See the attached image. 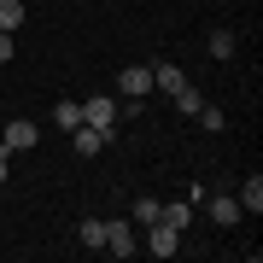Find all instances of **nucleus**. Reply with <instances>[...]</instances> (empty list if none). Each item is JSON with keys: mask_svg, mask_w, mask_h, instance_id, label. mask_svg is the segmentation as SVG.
Listing matches in <instances>:
<instances>
[{"mask_svg": "<svg viewBox=\"0 0 263 263\" xmlns=\"http://www.w3.org/2000/svg\"><path fill=\"white\" fill-rule=\"evenodd\" d=\"M82 123H88V129H100L105 135V141H111V135H117V105H111V94H94V100H82Z\"/></svg>", "mask_w": 263, "mask_h": 263, "instance_id": "1", "label": "nucleus"}, {"mask_svg": "<svg viewBox=\"0 0 263 263\" xmlns=\"http://www.w3.org/2000/svg\"><path fill=\"white\" fill-rule=\"evenodd\" d=\"M100 252H111V257H129V252H141V246H135V222H129V216H111V222H105V240H100Z\"/></svg>", "mask_w": 263, "mask_h": 263, "instance_id": "2", "label": "nucleus"}, {"mask_svg": "<svg viewBox=\"0 0 263 263\" xmlns=\"http://www.w3.org/2000/svg\"><path fill=\"white\" fill-rule=\"evenodd\" d=\"M199 211H205V216H211V222H216V228H234V222H240V216H246L234 193H211V199H205V193H199Z\"/></svg>", "mask_w": 263, "mask_h": 263, "instance_id": "3", "label": "nucleus"}, {"mask_svg": "<svg viewBox=\"0 0 263 263\" xmlns=\"http://www.w3.org/2000/svg\"><path fill=\"white\" fill-rule=\"evenodd\" d=\"M35 141H41V123L35 117H12L6 129H0V146H12V152H29Z\"/></svg>", "mask_w": 263, "mask_h": 263, "instance_id": "4", "label": "nucleus"}, {"mask_svg": "<svg viewBox=\"0 0 263 263\" xmlns=\"http://www.w3.org/2000/svg\"><path fill=\"white\" fill-rule=\"evenodd\" d=\"M117 94L123 100H146L152 94V65H123L117 70Z\"/></svg>", "mask_w": 263, "mask_h": 263, "instance_id": "5", "label": "nucleus"}, {"mask_svg": "<svg viewBox=\"0 0 263 263\" xmlns=\"http://www.w3.org/2000/svg\"><path fill=\"white\" fill-rule=\"evenodd\" d=\"M146 252H152V257H176V252H181V228L152 222V228H146Z\"/></svg>", "mask_w": 263, "mask_h": 263, "instance_id": "6", "label": "nucleus"}, {"mask_svg": "<svg viewBox=\"0 0 263 263\" xmlns=\"http://www.w3.org/2000/svg\"><path fill=\"white\" fill-rule=\"evenodd\" d=\"M152 88H158V94H170V100H176L181 88H187V70H181V65H152Z\"/></svg>", "mask_w": 263, "mask_h": 263, "instance_id": "7", "label": "nucleus"}, {"mask_svg": "<svg viewBox=\"0 0 263 263\" xmlns=\"http://www.w3.org/2000/svg\"><path fill=\"white\" fill-rule=\"evenodd\" d=\"M193 211H199V205H187V199H164V205H158V222L187 228V222H193Z\"/></svg>", "mask_w": 263, "mask_h": 263, "instance_id": "8", "label": "nucleus"}, {"mask_svg": "<svg viewBox=\"0 0 263 263\" xmlns=\"http://www.w3.org/2000/svg\"><path fill=\"white\" fill-rule=\"evenodd\" d=\"M70 141H76V152H82V158L105 152V135H100V129H88V123H76V129H70Z\"/></svg>", "mask_w": 263, "mask_h": 263, "instance_id": "9", "label": "nucleus"}, {"mask_svg": "<svg viewBox=\"0 0 263 263\" xmlns=\"http://www.w3.org/2000/svg\"><path fill=\"white\" fill-rule=\"evenodd\" d=\"M76 123H82V100H59V105H53V129H65V135H70Z\"/></svg>", "mask_w": 263, "mask_h": 263, "instance_id": "10", "label": "nucleus"}, {"mask_svg": "<svg viewBox=\"0 0 263 263\" xmlns=\"http://www.w3.org/2000/svg\"><path fill=\"white\" fill-rule=\"evenodd\" d=\"M234 199H240V211H252V216H257V211H263V176H246V187H240Z\"/></svg>", "mask_w": 263, "mask_h": 263, "instance_id": "11", "label": "nucleus"}, {"mask_svg": "<svg viewBox=\"0 0 263 263\" xmlns=\"http://www.w3.org/2000/svg\"><path fill=\"white\" fill-rule=\"evenodd\" d=\"M158 205H164V199H135V205H129V222L135 228H152V222H158Z\"/></svg>", "mask_w": 263, "mask_h": 263, "instance_id": "12", "label": "nucleus"}, {"mask_svg": "<svg viewBox=\"0 0 263 263\" xmlns=\"http://www.w3.org/2000/svg\"><path fill=\"white\" fill-rule=\"evenodd\" d=\"M76 240H82L88 252H100V240H105V222H100V216H82V228H76Z\"/></svg>", "mask_w": 263, "mask_h": 263, "instance_id": "13", "label": "nucleus"}, {"mask_svg": "<svg viewBox=\"0 0 263 263\" xmlns=\"http://www.w3.org/2000/svg\"><path fill=\"white\" fill-rule=\"evenodd\" d=\"M193 117L205 123V135H222V129H228V111H222V105H199Z\"/></svg>", "mask_w": 263, "mask_h": 263, "instance_id": "14", "label": "nucleus"}, {"mask_svg": "<svg viewBox=\"0 0 263 263\" xmlns=\"http://www.w3.org/2000/svg\"><path fill=\"white\" fill-rule=\"evenodd\" d=\"M211 59H234V29H211Z\"/></svg>", "mask_w": 263, "mask_h": 263, "instance_id": "15", "label": "nucleus"}, {"mask_svg": "<svg viewBox=\"0 0 263 263\" xmlns=\"http://www.w3.org/2000/svg\"><path fill=\"white\" fill-rule=\"evenodd\" d=\"M24 24V6H18V0H0V29H6V35H12V29H18Z\"/></svg>", "mask_w": 263, "mask_h": 263, "instance_id": "16", "label": "nucleus"}, {"mask_svg": "<svg viewBox=\"0 0 263 263\" xmlns=\"http://www.w3.org/2000/svg\"><path fill=\"white\" fill-rule=\"evenodd\" d=\"M199 105H205V94H199V88L187 82V88H181V94H176V111H187V117H193V111H199Z\"/></svg>", "mask_w": 263, "mask_h": 263, "instance_id": "17", "label": "nucleus"}, {"mask_svg": "<svg viewBox=\"0 0 263 263\" xmlns=\"http://www.w3.org/2000/svg\"><path fill=\"white\" fill-rule=\"evenodd\" d=\"M12 176V146H0V181Z\"/></svg>", "mask_w": 263, "mask_h": 263, "instance_id": "18", "label": "nucleus"}, {"mask_svg": "<svg viewBox=\"0 0 263 263\" xmlns=\"http://www.w3.org/2000/svg\"><path fill=\"white\" fill-rule=\"evenodd\" d=\"M6 59H12V35L0 29V65H6Z\"/></svg>", "mask_w": 263, "mask_h": 263, "instance_id": "19", "label": "nucleus"}]
</instances>
